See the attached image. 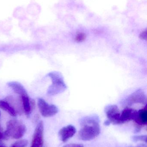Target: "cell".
I'll return each instance as SVG.
<instances>
[{"label":"cell","mask_w":147,"mask_h":147,"mask_svg":"<svg viewBox=\"0 0 147 147\" xmlns=\"http://www.w3.org/2000/svg\"><path fill=\"white\" fill-rule=\"evenodd\" d=\"M82 128L79 133V138L83 141H90L97 137L100 133L98 117L89 116L85 117L81 121Z\"/></svg>","instance_id":"obj_1"},{"label":"cell","mask_w":147,"mask_h":147,"mask_svg":"<svg viewBox=\"0 0 147 147\" xmlns=\"http://www.w3.org/2000/svg\"><path fill=\"white\" fill-rule=\"evenodd\" d=\"M47 77L51 80L52 84L48 87L47 94L50 96H55L64 92L67 89L64 78L58 71H54L48 73Z\"/></svg>","instance_id":"obj_2"},{"label":"cell","mask_w":147,"mask_h":147,"mask_svg":"<svg viewBox=\"0 0 147 147\" xmlns=\"http://www.w3.org/2000/svg\"><path fill=\"white\" fill-rule=\"evenodd\" d=\"M26 131V128L21 122L17 120H11L7 123L4 136L6 137L19 139L24 136Z\"/></svg>","instance_id":"obj_3"},{"label":"cell","mask_w":147,"mask_h":147,"mask_svg":"<svg viewBox=\"0 0 147 147\" xmlns=\"http://www.w3.org/2000/svg\"><path fill=\"white\" fill-rule=\"evenodd\" d=\"M38 105L41 114L44 117L53 116L58 111V108L55 105L48 104L42 98H38Z\"/></svg>","instance_id":"obj_4"},{"label":"cell","mask_w":147,"mask_h":147,"mask_svg":"<svg viewBox=\"0 0 147 147\" xmlns=\"http://www.w3.org/2000/svg\"><path fill=\"white\" fill-rule=\"evenodd\" d=\"M105 112L108 121L114 124H122L121 119V113L116 105H109L105 108Z\"/></svg>","instance_id":"obj_5"},{"label":"cell","mask_w":147,"mask_h":147,"mask_svg":"<svg viewBox=\"0 0 147 147\" xmlns=\"http://www.w3.org/2000/svg\"><path fill=\"white\" fill-rule=\"evenodd\" d=\"M44 124L40 121L36 127L33 136L31 147H42L44 142Z\"/></svg>","instance_id":"obj_6"},{"label":"cell","mask_w":147,"mask_h":147,"mask_svg":"<svg viewBox=\"0 0 147 147\" xmlns=\"http://www.w3.org/2000/svg\"><path fill=\"white\" fill-rule=\"evenodd\" d=\"M127 102L129 105L137 103L146 104V96L143 90L139 89L129 96Z\"/></svg>","instance_id":"obj_7"},{"label":"cell","mask_w":147,"mask_h":147,"mask_svg":"<svg viewBox=\"0 0 147 147\" xmlns=\"http://www.w3.org/2000/svg\"><path fill=\"white\" fill-rule=\"evenodd\" d=\"M77 132L76 128L72 125H68L64 127L59 132L60 140L63 142H66L72 137Z\"/></svg>","instance_id":"obj_8"},{"label":"cell","mask_w":147,"mask_h":147,"mask_svg":"<svg viewBox=\"0 0 147 147\" xmlns=\"http://www.w3.org/2000/svg\"><path fill=\"white\" fill-rule=\"evenodd\" d=\"M137 111L131 108H127L124 109L121 114V119L122 123L126 122L135 120L137 115Z\"/></svg>","instance_id":"obj_9"},{"label":"cell","mask_w":147,"mask_h":147,"mask_svg":"<svg viewBox=\"0 0 147 147\" xmlns=\"http://www.w3.org/2000/svg\"><path fill=\"white\" fill-rule=\"evenodd\" d=\"M7 85L16 93L20 95V96L28 95L27 92L24 86L19 82L16 81H10Z\"/></svg>","instance_id":"obj_10"},{"label":"cell","mask_w":147,"mask_h":147,"mask_svg":"<svg viewBox=\"0 0 147 147\" xmlns=\"http://www.w3.org/2000/svg\"><path fill=\"white\" fill-rule=\"evenodd\" d=\"M135 122L140 126L146 125L147 123V109L146 105L144 109L137 111V115L134 120Z\"/></svg>","instance_id":"obj_11"},{"label":"cell","mask_w":147,"mask_h":147,"mask_svg":"<svg viewBox=\"0 0 147 147\" xmlns=\"http://www.w3.org/2000/svg\"><path fill=\"white\" fill-rule=\"evenodd\" d=\"M20 97L21 98L23 111L27 115H28L31 114L33 109L30 103V99L28 95H24Z\"/></svg>","instance_id":"obj_12"},{"label":"cell","mask_w":147,"mask_h":147,"mask_svg":"<svg viewBox=\"0 0 147 147\" xmlns=\"http://www.w3.org/2000/svg\"><path fill=\"white\" fill-rule=\"evenodd\" d=\"M0 108L9 113L13 117L16 116V112L14 109L5 100L0 99Z\"/></svg>","instance_id":"obj_13"},{"label":"cell","mask_w":147,"mask_h":147,"mask_svg":"<svg viewBox=\"0 0 147 147\" xmlns=\"http://www.w3.org/2000/svg\"><path fill=\"white\" fill-rule=\"evenodd\" d=\"M27 144L26 140H22L15 143L12 147H26Z\"/></svg>","instance_id":"obj_14"},{"label":"cell","mask_w":147,"mask_h":147,"mask_svg":"<svg viewBox=\"0 0 147 147\" xmlns=\"http://www.w3.org/2000/svg\"><path fill=\"white\" fill-rule=\"evenodd\" d=\"M86 38V35L83 33H79L77 34L75 38V40L77 42H83Z\"/></svg>","instance_id":"obj_15"},{"label":"cell","mask_w":147,"mask_h":147,"mask_svg":"<svg viewBox=\"0 0 147 147\" xmlns=\"http://www.w3.org/2000/svg\"><path fill=\"white\" fill-rule=\"evenodd\" d=\"M133 140L134 141H143L146 142L147 136H137L133 137Z\"/></svg>","instance_id":"obj_16"},{"label":"cell","mask_w":147,"mask_h":147,"mask_svg":"<svg viewBox=\"0 0 147 147\" xmlns=\"http://www.w3.org/2000/svg\"><path fill=\"white\" fill-rule=\"evenodd\" d=\"M140 38L142 40H147V31L146 30L145 31L142 32L140 34Z\"/></svg>","instance_id":"obj_17"},{"label":"cell","mask_w":147,"mask_h":147,"mask_svg":"<svg viewBox=\"0 0 147 147\" xmlns=\"http://www.w3.org/2000/svg\"><path fill=\"white\" fill-rule=\"evenodd\" d=\"M63 147H83V146L82 144H70L65 145Z\"/></svg>","instance_id":"obj_18"},{"label":"cell","mask_w":147,"mask_h":147,"mask_svg":"<svg viewBox=\"0 0 147 147\" xmlns=\"http://www.w3.org/2000/svg\"><path fill=\"white\" fill-rule=\"evenodd\" d=\"M3 137V134L1 133V131H0V140Z\"/></svg>","instance_id":"obj_19"},{"label":"cell","mask_w":147,"mask_h":147,"mask_svg":"<svg viewBox=\"0 0 147 147\" xmlns=\"http://www.w3.org/2000/svg\"><path fill=\"white\" fill-rule=\"evenodd\" d=\"M0 147H4L3 146H0Z\"/></svg>","instance_id":"obj_20"},{"label":"cell","mask_w":147,"mask_h":147,"mask_svg":"<svg viewBox=\"0 0 147 147\" xmlns=\"http://www.w3.org/2000/svg\"><path fill=\"white\" fill-rule=\"evenodd\" d=\"M0 115H1V113H0Z\"/></svg>","instance_id":"obj_21"}]
</instances>
